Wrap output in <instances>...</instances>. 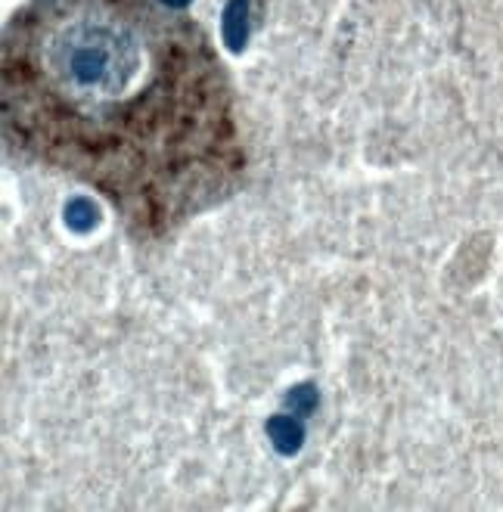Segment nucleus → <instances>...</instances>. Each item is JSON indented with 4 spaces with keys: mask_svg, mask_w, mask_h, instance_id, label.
Instances as JSON below:
<instances>
[{
    "mask_svg": "<svg viewBox=\"0 0 503 512\" xmlns=\"http://www.w3.org/2000/svg\"><path fill=\"white\" fill-rule=\"evenodd\" d=\"M0 115L22 156L146 236L212 208L243 171L221 59L165 0H25L0 44Z\"/></svg>",
    "mask_w": 503,
    "mask_h": 512,
    "instance_id": "f257e3e1",
    "label": "nucleus"
},
{
    "mask_svg": "<svg viewBox=\"0 0 503 512\" xmlns=\"http://www.w3.org/2000/svg\"><path fill=\"white\" fill-rule=\"evenodd\" d=\"M165 4H168V7H174V10H184V7L190 4V0H165Z\"/></svg>",
    "mask_w": 503,
    "mask_h": 512,
    "instance_id": "7ed1b4c3",
    "label": "nucleus"
},
{
    "mask_svg": "<svg viewBox=\"0 0 503 512\" xmlns=\"http://www.w3.org/2000/svg\"><path fill=\"white\" fill-rule=\"evenodd\" d=\"M249 0H230L224 10V41L230 44V50H243L246 38H249Z\"/></svg>",
    "mask_w": 503,
    "mask_h": 512,
    "instance_id": "f03ea898",
    "label": "nucleus"
}]
</instances>
